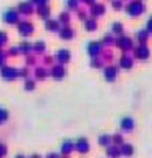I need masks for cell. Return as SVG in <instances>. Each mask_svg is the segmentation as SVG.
I'll return each mask as SVG.
<instances>
[{
    "mask_svg": "<svg viewBox=\"0 0 152 158\" xmlns=\"http://www.w3.org/2000/svg\"><path fill=\"white\" fill-rule=\"evenodd\" d=\"M15 158H25V157H24V156H17Z\"/></svg>",
    "mask_w": 152,
    "mask_h": 158,
    "instance_id": "cell-48",
    "label": "cell"
},
{
    "mask_svg": "<svg viewBox=\"0 0 152 158\" xmlns=\"http://www.w3.org/2000/svg\"><path fill=\"white\" fill-rule=\"evenodd\" d=\"M115 44L118 46V49H120L122 52H129V50L133 49V39L129 38V36H119V38L115 40Z\"/></svg>",
    "mask_w": 152,
    "mask_h": 158,
    "instance_id": "cell-5",
    "label": "cell"
},
{
    "mask_svg": "<svg viewBox=\"0 0 152 158\" xmlns=\"http://www.w3.org/2000/svg\"><path fill=\"white\" fill-rule=\"evenodd\" d=\"M58 35H60V38L62 39V40H71L75 36V31L69 27H62L60 29V32H58Z\"/></svg>",
    "mask_w": 152,
    "mask_h": 158,
    "instance_id": "cell-14",
    "label": "cell"
},
{
    "mask_svg": "<svg viewBox=\"0 0 152 158\" xmlns=\"http://www.w3.org/2000/svg\"><path fill=\"white\" fill-rule=\"evenodd\" d=\"M0 75H2V78L4 81H14V79L19 77V69L10 65H3L2 69H0Z\"/></svg>",
    "mask_w": 152,
    "mask_h": 158,
    "instance_id": "cell-4",
    "label": "cell"
},
{
    "mask_svg": "<svg viewBox=\"0 0 152 158\" xmlns=\"http://www.w3.org/2000/svg\"><path fill=\"white\" fill-rule=\"evenodd\" d=\"M2 18L6 24L17 25L19 22V13H18V10H14V8H7V10L3 11Z\"/></svg>",
    "mask_w": 152,
    "mask_h": 158,
    "instance_id": "cell-3",
    "label": "cell"
},
{
    "mask_svg": "<svg viewBox=\"0 0 152 158\" xmlns=\"http://www.w3.org/2000/svg\"><path fill=\"white\" fill-rule=\"evenodd\" d=\"M114 33H111V35H105L102 38V42L101 43H104V44H112V43H115V39H114Z\"/></svg>",
    "mask_w": 152,
    "mask_h": 158,
    "instance_id": "cell-32",
    "label": "cell"
},
{
    "mask_svg": "<svg viewBox=\"0 0 152 158\" xmlns=\"http://www.w3.org/2000/svg\"><path fill=\"white\" fill-rule=\"evenodd\" d=\"M17 10H18L19 14H24V15H30L33 13V4L26 0V2H19L18 6H17Z\"/></svg>",
    "mask_w": 152,
    "mask_h": 158,
    "instance_id": "cell-9",
    "label": "cell"
},
{
    "mask_svg": "<svg viewBox=\"0 0 152 158\" xmlns=\"http://www.w3.org/2000/svg\"><path fill=\"white\" fill-rule=\"evenodd\" d=\"M118 72H119V69L116 65H106L104 68V78L108 82H114L118 78Z\"/></svg>",
    "mask_w": 152,
    "mask_h": 158,
    "instance_id": "cell-8",
    "label": "cell"
},
{
    "mask_svg": "<svg viewBox=\"0 0 152 158\" xmlns=\"http://www.w3.org/2000/svg\"><path fill=\"white\" fill-rule=\"evenodd\" d=\"M7 119H8V111L6 108H3V107H0V125H3Z\"/></svg>",
    "mask_w": 152,
    "mask_h": 158,
    "instance_id": "cell-30",
    "label": "cell"
},
{
    "mask_svg": "<svg viewBox=\"0 0 152 158\" xmlns=\"http://www.w3.org/2000/svg\"><path fill=\"white\" fill-rule=\"evenodd\" d=\"M33 50H35L36 53H43L44 50H46V44H44V42L43 40L36 42V43L33 44Z\"/></svg>",
    "mask_w": 152,
    "mask_h": 158,
    "instance_id": "cell-27",
    "label": "cell"
},
{
    "mask_svg": "<svg viewBox=\"0 0 152 158\" xmlns=\"http://www.w3.org/2000/svg\"><path fill=\"white\" fill-rule=\"evenodd\" d=\"M111 142H112V137L111 136H108V135H102V136H100V139H98V143H100L101 146H108V144H111Z\"/></svg>",
    "mask_w": 152,
    "mask_h": 158,
    "instance_id": "cell-28",
    "label": "cell"
},
{
    "mask_svg": "<svg viewBox=\"0 0 152 158\" xmlns=\"http://www.w3.org/2000/svg\"><path fill=\"white\" fill-rule=\"evenodd\" d=\"M18 49H19V53H22V54H28L30 50H33V46L29 43V42H21V44L18 46Z\"/></svg>",
    "mask_w": 152,
    "mask_h": 158,
    "instance_id": "cell-23",
    "label": "cell"
},
{
    "mask_svg": "<svg viewBox=\"0 0 152 158\" xmlns=\"http://www.w3.org/2000/svg\"><path fill=\"white\" fill-rule=\"evenodd\" d=\"M29 158H42L40 156H38V154H33V156H30Z\"/></svg>",
    "mask_w": 152,
    "mask_h": 158,
    "instance_id": "cell-47",
    "label": "cell"
},
{
    "mask_svg": "<svg viewBox=\"0 0 152 158\" xmlns=\"http://www.w3.org/2000/svg\"><path fill=\"white\" fill-rule=\"evenodd\" d=\"M8 40V36L6 32H3V31H0V47H3L6 43H7Z\"/></svg>",
    "mask_w": 152,
    "mask_h": 158,
    "instance_id": "cell-33",
    "label": "cell"
},
{
    "mask_svg": "<svg viewBox=\"0 0 152 158\" xmlns=\"http://www.w3.org/2000/svg\"><path fill=\"white\" fill-rule=\"evenodd\" d=\"M32 4H38V6H43V4H47L49 0H29Z\"/></svg>",
    "mask_w": 152,
    "mask_h": 158,
    "instance_id": "cell-40",
    "label": "cell"
},
{
    "mask_svg": "<svg viewBox=\"0 0 152 158\" xmlns=\"http://www.w3.org/2000/svg\"><path fill=\"white\" fill-rule=\"evenodd\" d=\"M19 53V49H18V46H15V47H11L10 50H8V56H17Z\"/></svg>",
    "mask_w": 152,
    "mask_h": 158,
    "instance_id": "cell-38",
    "label": "cell"
},
{
    "mask_svg": "<svg viewBox=\"0 0 152 158\" xmlns=\"http://www.w3.org/2000/svg\"><path fill=\"white\" fill-rule=\"evenodd\" d=\"M24 86H25V90H33L35 89V81H32V79H26Z\"/></svg>",
    "mask_w": 152,
    "mask_h": 158,
    "instance_id": "cell-34",
    "label": "cell"
},
{
    "mask_svg": "<svg viewBox=\"0 0 152 158\" xmlns=\"http://www.w3.org/2000/svg\"><path fill=\"white\" fill-rule=\"evenodd\" d=\"M83 27L87 32H93L97 29V21H95V18H86L83 22Z\"/></svg>",
    "mask_w": 152,
    "mask_h": 158,
    "instance_id": "cell-18",
    "label": "cell"
},
{
    "mask_svg": "<svg viewBox=\"0 0 152 158\" xmlns=\"http://www.w3.org/2000/svg\"><path fill=\"white\" fill-rule=\"evenodd\" d=\"M120 128L125 132H131L134 129V121L131 117H125L120 121Z\"/></svg>",
    "mask_w": 152,
    "mask_h": 158,
    "instance_id": "cell-17",
    "label": "cell"
},
{
    "mask_svg": "<svg viewBox=\"0 0 152 158\" xmlns=\"http://www.w3.org/2000/svg\"><path fill=\"white\" fill-rule=\"evenodd\" d=\"M66 7L69 8V10H76L79 6V0H66L65 2Z\"/></svg>",
    "mask_w": 152,
    "mask_h": 158,
    "instance_id": "cell-31",
    "label": "cell"
},
{
    "mask_svg": "<svg viewBox=\"0 0 152 158\" xmlns=\"http://www.w3.org/2000/svg\"><path fill=\"white\" fill-rule=\"evenodd\" d=\"M4 58H6L4 52H3V50L0 49V67H3V65H4Z\"/></svg>",
    "mask_w": 152,
    "mask_h": 158,
    "instance_id": "cell-42",
    "label": "cell"
},
{
    "mask_svg": "<svg viewBox=\"0 0 152 158\" xmlns=\"http://www.w3.org/2000/svg\"><path fill=\"white\" fill-rule=\"evenodd\" d=\"M145 7L144 3L141 0H131L127 6H126V14L130 17H138L144 13Z\"/></svg>",
    "mask_w": 152,
    "mask_h": 158,
    "instance_id": "cell-1",
    "label": "cell"
},
{
    "mask_svg": "<svg viewBox=\"0 0 152 158\" xmlns=\"http://www.w3.org/2000/svg\"><path fill=\"white\" fill-rule=\"evenodd\" d=\"M91 67H93V68H101V67H102V61L98 60L97 57L93 58V60H91Z\"/></svg>",
    "mask_w": 152,
    "mask_h": 158,
    "instance_id": "cell-37",
    "label": "cell"
},
{
    "mask_svg": "<svg viewBox=\"0 0 152 158\" xmlns=\"http://www.w3.org/2000/svg\"><path fill=\"white\" fill-rule=\"evenodd\" d=\"M148 36H150V32L147 29H141L136 33V39L138 42V44H145V42L148 40Z\"/></svg>",
    "mask_w": 152,
    "mask_h": 158,
    "instance_id": "cell-20",
    "label": "cell"
},
{
    "mask_svg": "<svg viewBox=\"0 0 152 158\" xmlns=\"http://www.w3.org/2000/svg\"><path fill=\"white\" fill-rule=\"evenodd\" d=\"M147 31L150 33H152V15L148 18V21H147Z\"/></svg>",
    "mask_w": 152,
    "mask_h": 158,
    "instance_id": "cell-41",
    "label": "cell"
},
{
    "mask_svg": "<svg viewBox=\"0 0 152 158\" xmlns=\"http://www.w3.org/2000/svg\"><path fill=\"white\" fill-rule=\"evenodd\" d=\"M44 27H46L47 31H50V32H60V21H57V19H46L44 21Z\"/></svg>",
    "mask_w": 152,
    "mask_h": 158,
    "instance_id": "cell-16",
    "label": "cell"
},
{
    "mask_svg": "<svg viewBox=\"0 0 152 158\" xmlns=\"http://www.w3.org/2000/svg\"><path fill=\"white\" fill-rule=\"evenodd\" d=\"M19 77H24V78H26L28 77V71L25 68H22V69H19Z\"/></svg>",
    "mask_w": 152,
    "mask_h": 158,
    "instance_id": "cell-43",
    "label": "cell"
},
{
    "mask_svg": "<svg viewBox=\"0 0 152 158\" xmlns=\"http://www.w3.org/2000/svg\"><path fill=\"white\" fill-rule=\"evenodd\" d=\"M120 148L118 147V146H111V147L106 148V156L109 158H118L120 156Z\"/></svg>",
    "mask_w": 152,
    "mask_h": 158,
    "instance_id": "cell-21",
    "label": "cell"
},
{
    "mask_svg": "<svg viewBox=\"0 0 152 158\" xmlns=\"http://www.w3.org/2000/svg\"><path fill=\"white\" fill-rule=\"evenodd\" d=\"M111 32L114 33V35H119L122 36L123 32H125V29H123V25L120 24V22H114V24L111 25Z\"/></svg>",
    "mask_w": 152,
    "mask_h": 158,
    "instance_id": "cell-22",
    "label": "cell"
},
{
    "mask_svg": "<svg viewBox=\"0 0 152 158\" xmlns=\"http://www.w3.org/2000/svg\"><path fill=\"white\" fill-rule=\"evenodd\" d=\"M38 14L40 18H43L44 21H46V19H49V17H50V7L47 4L38 6Z\"/></svg>",
    "mask_w": 152,
    "mask_h": 158,
    "instance_id": "cell-19",
    "label": "cell"
},
{
    "mask_svg": "<svg viewBox=\"0 0 152 158\" xmlns=\"http://www.w3.org/2000/svg\"><path fill=\"white\" fill-rule=\"evenodd\" d=\"M47 158H60V156H58V154H55V153H51V154H49V156H47Z\"/></svg>",
    "mask_w": 152,
    "mask_h": 158,
    "instance_id": "cell-46",
    "label": "cell"
},
{
    "mask_svg": "<svg viewBox=\"0 0 152 158\" xmlns=\"http://www.w3.org/2000/svg\"><path fill=\"white\" fill-rule=\"evenodd\" d=\"M79 18H82L84 21V19H86V14H84L83 11H79Z\"/></svg>",
    "mask_w": 152,
    "mask_h": 158,
    "instance_id": "cell-44",
    "label": "cell"
},
{
    "mask_svg": "<svg viewBox=\"0 0 152 158\" xmlns=\"http://www.w3.org/2000/svg\"><path fill=\"white\" fill-rule=\"evenodd\" d=\"M134 57L140 61H145L150 58V49L145 44H138L134 49Z\"/></svg>",
    "mask_w": 152,
    "mask_h": 158,
    "instance_id": "cell-7",
    "label": "cell"
},
{
    "mask_svg": "<svg viewBox=\"0 0 152 158\" xmlns=\"http://www.w3.org/2000/svg\"><path fill=\"white\" fill-rule=\"evenodd\" d=\"M74 143L72 142H64L62 143V147H61V151H62V154H65V156H68V154H71L72 151H74Z\"/></svg>",
    "mask_w": 152,
    "mask_h": 158,
    "instance_id": "cell-25",
    "label": "cell"
},
{
    "mask_svg": "<svg viewBox=\"0 0 152 158\" xmlns=\"http://www.w3.org/2000/svg\"><path fill=\"white\" fill-rule=\"evenodd\" d=\"M75 148L80 154H86V153H89V150H90V144H89V142H87V139L82 137V139H79L78 142H76Z\"/></svg>",
    "mask_w": 152,
    "mask_h": 158,
    "instance_id": "cell-13",
    "label": "cell"
},
{
    "mask_svg": "<svg viewBox=\"0 0 152 158\" xmlns=\"http://www.w3.org/2000/svg\"><path fill=\"white\" fill-rule=\"evenodd\" d=\"M82 2L86 3V4H90V6H91V4H94V3H95V0H82Z\"/></svg>",
    "mask_w": 152,
    "mask_h": 158,
    "instance_id": "cell-45",
    "label": "cell"
},
{
    "mask_svg": "<svg viewBox=\"0 0 152 158\" xmlns=\"http://www.w3.org/2000/svg\"><path fill=\"white\" fill-rule=\"evenodd\" d=\"M101 49H102V44H101V42H94V40L89 42V43H87V47H86L87 54H89L91 58L98 57V54L101 53Z\"/></svg>",
    "mask_w": 152,
    "mask_h": 158,
    "instance_id": "cell-6",
    "label": "cell"
},
{
    "mask_svg": "<svg viewBox=\"0 0 152 158\" xmlns=\"http://www.w3.org/2000/svg\"><path fill=\"white\" fill-rule=\"evenodd\" d=\"M119 67H120V68H123V69H131V67H133V58H131L129 54L120 56Z\"/></svg>",
    "mask_w": 152,
    "mask_h": 158,
    "instance_id": "cell-15",
    "label": "cell"
},
{
    "mask_svg": "<svg viewBox=\"0 0 152 158\" xmlns=\"http://www.w3.org/2000/svg\"><path fill=\"white\" fill-rule=\"evenodd\" d=\"M112 7H114L115 10H122L123 2L122 0H112Z\"/></svg>",
    "mask_w": 152,
    "mask_h": 158,
    "instance_id": "cell-35",
    "label": "cell"
},
{
    "mask_svg": "<svg viewBox=\"0 0 152 158\" xmlns=\"http://www.w3.org/2000/svg\"><path fill=\"white\" fill-rule=\"evenodd\" d=\"M112 142H114L115 143V144H123V137H122V135H115V136L114 137H112Z\"/></svg>",
    "mask_w": 152,
    "mask_h": 158,
    "instance_id": "cell-36",
    "label": "cell"
},
{
    "mask_svg": "<svg viewBox=\"0 0 152 158\" xmlns=\"http://www.w3.org/2000/svg\"><path fill=\"white\" fill-rule=\"evenodd\" d=\"M65 68H64L62 64H55V65L51 67V69H50V75H51L54 79H57V81H60V79H62L65 77Z\"/></svg>",
    "mask_w": 152,
    "mask_h": 158,
    "instance_id": "cell-10",
    "label": "cell"
},
{
    "mask_svg": "<svg viewBox=\"0 0 152 158\" xmlns=\"http://www.w3.org/2000/svg\"><path fill=\"white\" fill-rule=\"evenodd\" d=\"M17 31H18V33L22 38H28V36H30L33 33L35 27H33V24L30 21L22 19V21H19L18 24H17Z\"/></svg>",
    "mask_w": 152,
    "mask_h": 158,
    "instance_id": "cell-2",
    "label": "cell"
},
{
    "mask_svg": "<svg viewBox=\"0 0 152 158\" xmlns=\"http://www.w3.org/2000/svg\"><path fill=\"white\" fill-rule=\"evenodd\" d=\"M55 58L58 60V63L64 65V64L69 63V60H71V52L68 49H60L55 53Z\"/></svg>",
    "mask_w": 152,
    "mask_h": 158,
    "instance_id": "cell-11",
    "label": "cell"
},
{
    "mask_svg": "<svg viewBox=\"0 0 152 158\" xmlns=\"http://www.w3.org/2000/svg\"><path fill=\"white\" fill-rule=\"evenodd\" d=\"M58 21H60L61 24H64L65 27H68L69 21H71V15H69L68 11H62V13L60 14V18H58Z\"/></svg>",
    "mask_w": 152,
    "mask_h": 158,
    "instance_id": "cell-26",
    "label": "cell"
},
{
    "mask_svg": "<svg viewBox=\"0 0 152 158\" xmlns=\"http://www.w3.org/2000/svg\"><path fill=\"white\" fill-rule=\"evenodd\" d=\"M6 154H7V147L3 143H0V158H3Z\"/></svg>",
    "mask_w": 152,
    "mask_h": 158,
    "instance_id": "cell-39",
    "label": "cell"
},
{
    "mask_svg": "<svg viewBox=\"0 0 152 158\" xmlns=\"http://www.w3.org/2000/svg\"><path fill=\"white\" fill-rule=\"evenodd\" d=\"M120 153L123 154V156L129 157V156H133L134 153V148L131 144H127V143H125V144H122V147H120Z\"/></svg>",
    "mask_w": 152,
    "mask_h": 158,
    "instance_id": "cell-24",
    "label": "cell"
},
{
    "mask_svg": "<svg viewBox=\"0 0 152 158\" xmlns=\"http://www.w3.org/2000/svg\"><path fill=\"white\" fill-rule=\"evenodd\" d=\"M35 75H36V79H40V81H43V79L47 77V71L44 68H36Z\"/></svg>",
    "mask_w": 152,
    "mask_h": 158,
    "instance_id": "cell-29",
    "label": "cell"
},
{
    "mask_svg": "<svg viewBox=\"0 0 152 158\" xmlns=\"http://www.w3.org/2000/svg\"><path fill=\"white\" fill-rule=\"evenodd\" d=\"M104 13H105V6L101 4V3H94V4H91V7H90V14H91L93 18L104 15Z\"/></svg>",
    "mask_w": 152,
    "mask_h": 158,
    "instance_id": "cell-12",
    "label": "cell"
}]
</instances>
